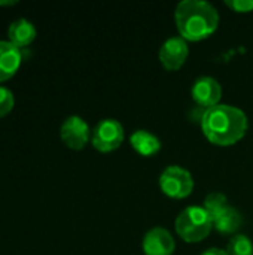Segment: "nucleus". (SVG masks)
<instances>
[{"label": "nucleus", "instance_id": "obj_1", "mask_svg": "<svg viewBox=\"0 0 253 255\" xmlns=\"http://www.w3.org/2000/svg\"><path fill=\"white\" fill-rule=\"evenodd\" d=\"M204 136L215 145L228 146L239 142L248 131L246 114L233 105H216L204 111L200 121Z\"/></svg>", "mask_w": 253, "mask_h": 255}, {"label": "nucleus", "instance_id": "obj_2", "mask_svg": "<svg viewBox=\"0 0 253 255\" xmlns=\"http://www.w3.org/2000/svg\"><path fill=\"white\" fill-rule=\"evenodd\" d=\"M176 25L186 40H201L209 37L219 24L218 9L206 0H182L174 12Z\"/></svg>", "mask_w": 253, "mask_h": 255}, {"label": "nucleus", "instance_id": "obj_3", "mask_svg": "<svg viewBox=\"0 0 253 255\" xmlns=\"http://www.w3.org/2000/svg\"><path fill=\"white\" fill-rule=\"evenodd\" d=\"M213 227L212 215L204 206H188L176 218V232L185 242H200Z\"/></svg>", "mask_w": 253, "mask_h": 255}, {"label": "nucleus", "instance_id": "obj_4", "mask_svg": "<svg viewBox=\"0 0 253 255\" xmlns=\"http://www.w3.org/2000/svg\"><path fill=\"white\" fill-rule=\"evenodd\" d=\"M160 187L164 194L173 199L188 197L194 190L192 175L182 166H167L160 176Z\"/></svg>", "mask_w": 253, "mask_h": 255}, {"label": "nucleus", "instance_id": "obj_5", "mask_svg": "<svg viewBox=\"0 0 253 255\" xmlns=\"http://www.w3.org/2000/svg\"><path fill=\"white\" fill-rule=\"evenodd\" d=\"M124 140V127L118 120H101L92 130V146L100 152H110L121 146Z\"/></svg>", "mask_w": 253, "mask_h": 255}, {"label": "nucleus", "instance_id": "obj_6", "mask_svg": "<svg viewBox=\"0 0 253 255\" xmlns=\"http://www.w3.org/2000/svg\"><path fill=\"white\" fill-rule=\"evenodd\" d=\"M60 136L61 140L66 143V146L72 149H82L88 143L91 131H89V126L84 118L78 115H70L63 121L60 128Z\"/></svg>", "mask_w": 253, "mask_h": 255}, {"label": "nucleus", "instance_id": "obj_7", "mask_svg": "<svg viewBox=\"0 0 253 255\" xmlns=\"http://www.w3.org/2000/svg\"><path fill=\"white\" fill-rule=\"evenodd\" d=\"M189 48L182 36L169 37L160 48V61L167 70H177L186 61Z\"/></svg>", "mask_w": 253, "mask_h": 255}, {"label": "nucleus", "instance_id": "obj_8", "mask_svg": "<svg viewBox=\"0 0 253 255\" xmlns=\"http://www.w3.org/2000/svg\"><path fill=\"white\" fill-rule=\"evenodd\" d=\"M191 94L194 102L204 109L213 108L216 105H219L221 96H222V88L221 84L212 78V76H200L192 88H191Z\"/></svg>", "mask_w": 253, "mask_h": 255}, {"label": "nucleus", "instance_id": "obj_9", "mask_svg": "<svg viewBox=\"0 0 253 255\" xmlns=\"http://www.w3.org/2000/svg\"><path fill=\"white\" fill-rule=\"evenodd\" d=\"M143 253L146 255H171L176 244L171 233L164 227H154L143 236Z\"/></svg>", "mask_w": 253, "mask_h": 255}, {"label": "nucleus", "instance_id": "obj_10", "mask_svg": "<svg viewBox=\"0 0 253 255\" xmlns=\"http://www.w3.org/2000/svg\"><path fill=\"white\" fill-rule=\"evenodd\" d=\"M21 61V49L9 40H0V84L9 81L19 70Z\"/></svg>", "mask_w": 253, "mask_h": 255}, {"label": "nucleus", "instance_id": "obj_11", "mask_svg": "<svg viewBox=\"0 0 253 255\" xmlns=\"http://www.w3.org/2000/svg\"><path fill=\"white\" fill-rule=\"evenodd\" d=\"M36 39V27L27 18H18L7 28V40L18 49L27 48Z\"/></svg>", "mask_w": 253, "mask_h": 255}, {"label": "nucleus", "instance_id": "obj_12", "mask_svg": "<svg viewBox=\"0 0 253 255\" xmlns=\"http://www.w3.org/2000/svg\"><path fill=\"white\" fill-rule=\"evenodd\" d=\"M243 224V217L242 214L233 208V206H227L225 209H222L219 214H216L213 217V227L222 233V235H231L236 233L240 226Z\"/></svg>", "mask_w": 253, "mask_h": 255}, {"label": "nucleus", "instance_id": "obj_13", "mask_svg": "<svg viewBox=\"0 0 253 255\" xmlns=\"http://www.w3.org/2000/svg\"><path fill=\"white\" fill-rule=\"evenodd\" d=\"M131 146L145 157H151L161 149V140L157 134L148 130H136L130 137Z\"/></svg>", "mask_w": 253, "mask_h": 255}, {"label": "nucleus", "instance_id": "obj_14", "mask_svg": "<svg viewBox=\"0 0 253 255\" xmlns=\"http://www.w3.org/2000/svg\"><path fill=\"white\" fill-rule=\"evenodd\" d=\"M227 253L228 255H253L252 241L246 235H236L230 239Z\"/></svg>", "mask_w": 253, "mask_h": 255}, {"label": "nucleus", "instance_id": "obj_15", "mask_svg": "<svg viewBox=\"0 0 253 255\" xmlns=\"http://www.w3.org/2000/svg\"><path fill=\"white\" fill-rule=\"evenodd\" d=\"M228 206V202H227V197L225 194L219 193V191H213L210 193L206 200H204V209L212 215V220L216 214H219L222 209H225Z\"/></svg>", "mask_w": 253, "mask_h": 255}, {"label": "nucleus", "instance_id": "obj_16", "mask_svg": "<svg viewBox=\"0 0 253 255\" xmlns=\"http://www.w3.org/2000/svg\"><path fill=\"white\" fill-rule=\"evenodd\" d=\"M13 105H15V99H13L12 91L0 85V118L10 114L13 109Z\"/></svg>", "mask_w": 253, "mask_h": 255}, {"label": "nucleus", "instance_id": "obj_17", "mask_svg": "<svg viewBox=\"0 0 253 255\" xmlns=\"http://www.w3.org/2000/svg\"><path fill=\"white\" fill-rule=\"evenodd\" d=\"M227 6L236 12H249L253 10V0H227Z\"/></svg>", "mask_w": 253, "mask_h": 255}, {"label": "nucleus", "instance_id": "obj_18", "mask_svg": "<svg viewBox=\"0 0 253 255\" xmlns=\"http://www.w3.org/2000/svg\"><path fill=\"white\" fill-rule=\"evenodd\" d=\"M201 255H228V253L225 250H221V248H209Z\"/></svg>", "mask_w": 253, "mask_h": 255}]
</instances>
